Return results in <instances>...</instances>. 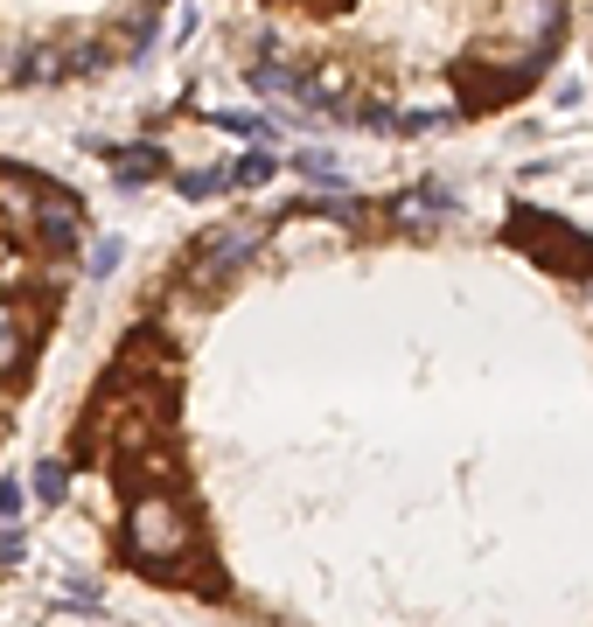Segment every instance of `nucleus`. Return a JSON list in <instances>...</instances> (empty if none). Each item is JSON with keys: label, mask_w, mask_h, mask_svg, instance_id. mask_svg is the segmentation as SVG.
I'll use <instances>...</instances> for the list:
<instances>
[{"label": "nucleus", "mask_w": 593, "mask_h": 627, "mask_svg": "<svg viewBox=\"0 0 593 627\" xmlns=\"http://www.w3.org/2000/svg\"><path fill=\"white\" fill-rule=\"evenodd\" d=\"M63 488H71V475H63L56 460H42V467H35V496H42V502H63Z\"/></svg>", "instance_id": "obj_1"}, {"label": "nucleus", "mask_w": 593, "mask_h": 627, "mask_svg": "<svg viewBox=\"0 0 593 627\" xmlns=\"http://www.w3.org/2000/svg\"><path fill=\"white\" fill-rule=\"evenodd\" d=\"M273 174V153H245V161H237V182H266Z\"/></svg>", "instance_id": "obj_2"}, {"label": "nucleus", "mask_w": 593, "mask_h": 627, "mask_svg": "<svg viewBox=\"0 0 593 627\" xmlns=\"http://www.w3.org/2000/svg\"><path fill=\"white\" fill-rule=\"evenodd\" d=\"M224 182H216V174H182V195H216Z\"/></svg>", "instance_id": "obj_3"}, {"label": "nucleus", "mask_w": 593, "mask_h": 627, "mask_svg": "<svg viewBox=\"0 0 593 627\" xmlns=\"http://www.w3.org/2000/svg\"><path fill=\"white\" fill-rule=\"evenodd\" d=\"M21 517V488H0V523H14Z\"/></svg>", "instance_id": "obj_4"}]
</instances>
